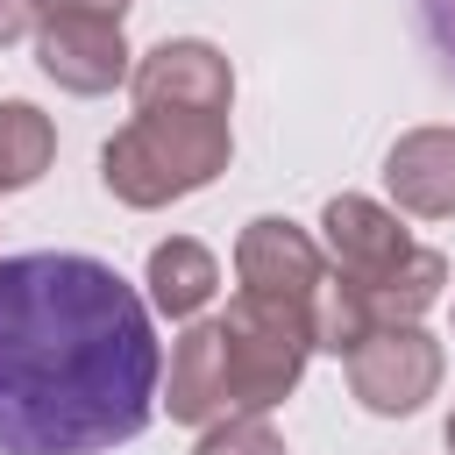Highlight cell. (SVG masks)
I'll list each match as a JSON object with an SVG mask.
<instances>
[{
	"mask_svg": "<svg viewBox=\"0 0 455 455\" xmlns=\"http://www.w3.org/2000/svg\"><path fill=\"white\" fill-rule=\"evenodd\" d=\"M149 299L85 249L0 256V455H107L156 419Z\"/></svg>",
	"mask_w": 455,
	"mask_h": 455,
	"instance_id": "obj_1",
	"label": "cell"
},
{
	"mask_svg": "<svg viewBox=\"0 0 455 455\" xmlns=\"http://www.w3.org/2000/svg\"><path fill=\"white\" fill-rule=\"evenodd\" d=\"M313 363V320L299 299L235 291L228 313L185 320L171 341L156 405L178 427H213L228 412H277Z\"/></svg>",
	"mask_w": 455,
	"mask_h": 455,
	"instance_id": "obj_2",
	"label": "cell"
},
{
	"mask_svg": "<svg viewBox=\"0 0 455 455\" xmlns=\"http://www.w3.org/2000/svg\"><path fill=\"white\" fill-rule=\"evenodd\" d=\"M228 164H235V128L228 114H199V107H135L100 142V185L135 213L206 192Z\"/></svg>",
	"mask_w": 455,
	"mask_h": 455,
	"instance_id": "obj_3",
	"label": "cell"
},
{
	"mask_svg": "<svg viewBox=\"0 0 455 455\" xmlns=\"http://www.w3.org/2000/svg\"><path fill=\"white\" fill-rule=\"evenodd\" d=\"M341 370H348V398H355L363 412H377V419H412V412L441 391L448 355H441V341H434L419 320H398V327H370V334L341 355Z\"/></svg>",
	"mask_w": 455,
	"mask_h": 455,
	"instance_id": "obj_4",
	"label": "cell"
},
{
	"mask_svg": "<svg viewBox=\"0 0 455 455\" xmlns=\"http://www.w3.org/2000/svg\"><path fill=\"white\" fill-rule=\"evenodd\" d=\"M128 92L135 107H199V114H228L235 107V64L220 43L206 36H164L128 64Z\"/></svg>",
	"mask_w": 455,
	"mask_h": 455,
	"instance_id": "obj_5",
	"label": "cell"
},
{
	"mask_svg": "<svg viewBox=\"0 0 455 455\" xmlns=\"http://www.w3.org/2000/svg\"><path fill=\"white\" fill-rule=\"evenodd\" d=\"M28 36H36V64H43V78H50L57 92L100 100V92L128 85L135 50H128L121 21H92V14H43Z\"/></svg>",
	"mask_w": 455,
	"mask_h": 455,
	"instance_id": "obj_6",
	"label": "cell"
},
{
	"mask_svg": "<svg viewBox=\"0 0 455 455\" xmlns=\"http://www.w3.org/2000/svg\"><path fill=\"white\" fill-rule=\"evenodd\" d=\"M235 277H242V291H263V299H313V284L327 277V249H320V235L313 228H299V220H284V213H256V220H242V235H235Z\"/></svg>",
	"mask_w": 455,
	"mask_h": 455,
	"instance_id": "obj_7",
	"label": "cell"
},
{
	"mask_svg": "<svg viewBox=\"0 0 455 455\" xmlns=\"http://www.w3.org/2000/svg\"><path fill=\"white\" fill-rule=\"evenodd\" d=\"M320 249H327V263L341 270V277H377V270H391L405 249H412V235H405V213L398 206H384V199H370V192H334L327 206H320Z\"/></svg>",
	"mask_w": 455,
	"mask_h": 455,
	"instance_id": "obj_8",
	"label": "cell"
},
{
	"mask_svg": "<svg viewBox=\"0 0 455 455\" xmlns=\"http://www.w3.org/2000/svg\"><path fill=\"white\" fill-rule=\"evenodd\" d=\"M384 192L405 220H455V128H405L384 149Z\"/></svg>",
	"mask_w": 455,
	"mask_h": 455,
	"instance_id": "obj_9",
	"label": "cell"
},
{
	"mask_svg": "<svg viewBox=\"0 0 455 455\" xmlns=\"http://www.w3.org/2000/svg\"><path fill=\"white\" fill-rule=\"evenodd\" d=\"M142 284H149V313H164V320H199V313L213 306V291H220V256H213L206 242H192V235H171V242L149 249Z\"/></svg>",
	"mask_w": 455,
	"mask_h": 455,
	"instance_id": "obj_10",
	"label": "cell"
},
{
	"mask_svg": "<svg viewBox=\"0 0 455 455\" xmlns=\"http://www.w3.org/2000/svg\"><path fill=\"white\" fill-rule=\"evenodd\" d=\"M57 164V121L36 100H0V199L28 192Z\"/></svg>",
	"mask_w": 455,
	"mask_h": 455,
	"instance_id": "obj_11",
	"label": "cell"
},
{
	"mask_svg": "<svg viewBox=\"0 0 455 455\" xmlns=\"http://www.w3.org/2000/svg\"><path fill=\"white\" fill-rule=\"evenodd\" d=\"M192 455H291V448H284V434L270 427V412H228V419L199 427Z\"/></svg>",
	"mask_w": 455,
	"mask_h": 455,
	"instance_id": "obj_12",
	"label": "cell"
},
{
	"mask_svg": "<svg viewBox=\"0 0 455 455\" xmlns=\"http://www.w3.org/2000/svg\"><path fill=\"white\" fill-rule=\"evenodd\" d=\"M135 0H36V21L43 14H92V21H128Z\"/></svg>",
	"mask_w": 455,
	"mask_h": 455,
	"instance_id": "obj_13",
	"label": "cell"
},
{
	"mask_svg": "<svg viewBox=\"0 0 455 455\" xmlns=\"http://www.w3.org/2000/svg\"><path fill=\"white\" fill-rule=\"evenodd\" d=\"M28 28H36V0H0V50L21 43Z\"/></svg>",
	"mask_w": 455,
	"mask_h": 455,
	"instance_id": "obj_14",
	"label": "cell"
},
{
	"mask_svg": "<svg viewBox=\"0 0 455 455\" xmlns=\"http://www.w3.org/2000/svg\"><path fill=\"white\" fill-rule=\"evenodd\" d=\"M427 21H434V43L455 57V0H427Z\"/></svg>",
	"mask_w": 455,
	"mask_h": 455,
	"instance_id": "obj_15",
	"label": "cell"
},
{
	"mask_svg": "<svg viewBox=\"0 0 455 455\" xmlns=\"http://www.w3.org/2000/svg\"><path fill=\"white\" fill-rule=\"evenodd\" d=\"M441 441H448V455H455V412H448V427H441Z\"/></svg>",
	"mask_w": 455,
	"mask_h": 455,
	"instance_id": "obj_16",
	"label": "cell"
}]
</instances>
